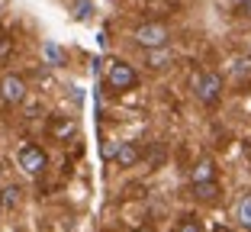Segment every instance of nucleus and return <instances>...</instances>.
<instances>
[{"label": "nucleus", "instance_id": "f257e3e1", "mask_svg": "<svg viewBox=\"0 0 251 232\" xmlns=\"http://www.w3.org/2000/svg\"><path fill=\"white\" fill-rule=\"evenodd\" d=\"M193 90H197V97L206 106H213V103H219V97H222V77L216 75V71L197 75L193 77Z\"/></svg>", "mask_w": 251, "mask_h": 232}, {"label": "nucleus", "instance_id": "f03ea898", "mask_svg": "<svg viewBox=\"0 0 251 232\" xmlns=\"http://www.w3.org/2000/svg\"><path fill=\"white\" fill-rule=\"evenodd\" d=\"M168 39H171V32L161 23H145V26L135 29V42L142 49H161V45H168Z\"/></svg>", "mask_w": 251, "mask_h": 232}, {"label": "nucleus", "instance_id": "7ed1b4c3", "mask_svg": "<svg viewBox=\"0 0 251 232\" xmlns=\"http://www.w3.org/2000/svg\"><path fill=\"white\" fill-rule=\"evenodd\" d=\"M16 158H20V168L26 174H42L45 168H49V155H45L39 145H23Z\"/></svg>", "mask_w": 251, "mask_h": 232}, {"label": "nucleus", "instance_id": "20e7f679", "mask_svg": "<svg viewBox=\"0 0 251 232\" xmlns=\"http://www.w3.org/2000/svg\"><path fill=\"white\" fill-rule=\"evenodd\" d=\"M106 84H110L113 90H126L135 84V71L132 65H126V61H110V68H106Z\"/></svg>", "mask_w": 251, "mask_h": 232}, {"label": "nucleus", "instance_id": "39448f33", "mask_svg": "<svg viewBox=\"0 0 251 232\" xmlns=\"http://www.w3.org/2000/svg\"><path fill=\"white\" fill-rule=\"evenodd\" d=\"M0 97L7 100V103H23L26 100V81L20 75H7L0 81Z\"/></svg>", "mask_w": 251, "mask_h": 232}, {"label": "nucleus", "instance_id": "423d86ee", "mask_svg": "<svg viewBox=\"0 0 251 232\" xmlns=\"http://www.w3.org/2000/svg\"><path fill=\"white\" fill-rule=\"evenodd\" d=\"M113 158H116L123 168H132L135 161H139V149H135L132 142H119L116 149H113Z\"/></svg>", "mask_w": 251, "mask_h": 232}, {"label": "nucleus", "instance_id": "0eeeda50", "mask_svg": "<svg viewBox=\"0 0 251 232\" xmlns=\"http://www.w3.org/2000/svg\"><path fill=\"white\" fill-rule=\"evenodd\" d=\"M193 197H197V200H203V203L219 200V184H216V178H213V180H200V184H193Z\"/></svg>", "mask_w": 251, "mask_h": 232}, {"label": "nucleus", "instance_id": "6e6552de", "mask_svg": "<svg viewBox=\"0 0 251 232\" xmlns=\"http://www.w3.org/2000/svg\"><path fill=\"white\" fill-rule=\"evenodd\" d=\"M213 178H216L213 158H200L197 165H193V171H190V180H193V184H200V180H213Z\"/></svg>", "mask_w": 251, "mask_h": 232}, {"label": "nucleus", "instance_id": "1a4fd4ad", "mask_svg": "<svg viewBox=\"0 0 251 232\" xmlns=\"http://www.w3.org/2000/svg\"><path fill=\"white\" fill-rule=\"evenodd\" d=\"M74 129H77V126H74L71 120H65V116H55V120H52V135H55V139H71Z\"/></svg>", "mask_w": 251, "mask_h": 232}, {"label": "nucleus", "instance_id": "9d476101", "mask_svg": "<svg viewBox=\"0 0 251 232\" xmlns=\"http://www.w3.org/2000/svg\"><path fill=\"white\" fill-rule=\"evenodd\" d=\"M235 219L245 226V229H251V194H245L242 200L235 203Z\"/></svg>", "mask_w": 251, "mask_h": 232}, {"label": "nucleus", "instance_id": "9b49d317", "mask_svg": "<svg viewBox=\"0 0 251 232\" xmlns=\"http://www.w3.org/2000/svg\"><path fill=\"white\" fill-rule=\"evenodd\" d=\"M168 65H171V55L164 52V45H161V49H148V68H155V71H164Z\"/></svg>", "mask_w": 251, "mask_h": 232}, {"label": "nucleus", "instance_id": "f8f14e48", "mask_svg": "<svg viewBox=\"0 0 251 232\" xmlns=\"http://www.w3.org/2000/svg\"><path fill=\"white\" fill-rule=\"evenodd\" d=\"M232 75L242 81V77H251V55H245V58H235L232 61Z\"/></svg>", "mask_w": 251, "mask_h": 232}, {"label": "nucleus", "instance_id": "ddd939ff", "mask_svg": "<svg viewBox=\"0 0 251 232\" xmlns=\"http://www.w3.org/2000/svg\"><path fill=\"white\" fill-rule=\"evenodd\" d=\"M16 203H20V190H16V187H7V190H3V206H7V210H13Z\"/></svg>", "mask_w": 251, "mask_h": 232}, {"label": "nucleus", "instance_id": "4468645a", "mask_svg": "<svg viewBox=\"0 0 251 232\" xmlns=\"http://www.w3.org/2000/svg\"><path fill=\"white\" fill-rule=\"evenodd\" d=\"M7 55H10V39H7V36H0V61L7 58Z\"/></svg>", "mask_w": 251, "mask_h": 232}, {"label": "nucleus", "instance_id": "2eb2a0df", "mask_svg": "<svg viewBox=\"0 0 251 232\" xmlns=\"http://www.w3.org/2000/svg\"><path fill=\"white\" fill-rule=\"evenodd\" d=\"M180 232H200V226L193 223V219H184V223H180Z\"/></svg>", "mask_w": 251, "mask_h": 232}, {"label": "nucleus", "instance_id": "dca6fc26", "mask_svg": "<svg viewBox=\"0 0 251 232\" xmlns=\"http://www.w3.org/2000/svg\"><path fill=\"white\" fill-rule=\"evenodd\" d=\"M45 55H49V58H52V61H61V52H58V49H55V45H45Z\"/></svg>", "mask_w": 251, "mask_h": 232}, {"label": "nucleus", "instance_id": "f3484780", "mask_svg": "<svg viewBox=\"0 0 251 232\" xmlns=\"http://www.w3.org/2000/svg\"><path fill=\"white\" fill-rule=\"evenodd\" d=\"M238 10H242V16H251V0H245V3H242Z\"/></svg>", "mask_w": 251, "mask_h": 232}, {"label": "nucleus", "instance_id": "a211bd4d", "mask_svg": "<svg viewBox=\"0 0 251 232\" xmlns=\"http://www.w3.org/2000/svg\"><path fill=\"white\" fill-rule=\"evenodd\" d=\"M242 3H245V0H232V7H242Z\"/></svg>", "mask_w": 251, "mask_h": 232}, {"label": "nucleus", "instance_id": "6ab92c4d", "mask_svg": "<svg viewBox=\"0 0 251 232\" xmlns=\"http://www.w3.org/2000/svg\"><path fill=\"white\" fill-rule=\"evenodd\" d=\"M216 232H232V229H216Z\"/></svg>", "mask_w": 251, "mask_h": 232}]
</instances>
